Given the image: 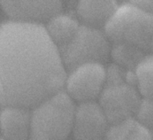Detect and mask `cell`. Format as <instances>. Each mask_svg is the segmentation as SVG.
<instances>
[{"mask_svg":"<svg viewBox=\"0 0 153 140\" xmlns=\"http://www.w3.org/2000/svg\"><path fill=\"white\" fill-rule=\"evenodd\" d=\"M67 70L43 22L0 24V105L33 108L64 89Z\"/></svg>","mask_w":153,"mask_h":140,"instance_id":"1","label":"cell"},{"mask_svg":"<svg viewBox=\"0 0 153 140\" xmlns=\"http://www.w3.org/2000/svg\"><path fill=\"white\" fill-rule=\"evenodd\" d=\"M75 102L59 90L30 109L31 139H65L72 133Z\"/></svg>","mask_w":153,"mask_h":140,"instance_id":"2","label":"cell"},{"mask_svg":"<svg viewBox=\"0 0 153 140\" xmlns=\"http://www.w3.org/2000/svg\"><path fill=\"white\" fill-rule=\"evenodd\" d=\"M102 29L111 43L128 44L150 52L153 40V14L129 2L122 3Z\"/></svg>","mask_w":153,"mask_h":140,"instance_id":"3","label":"cell"},{"mask_svg":"<svg viewBox=\"0 0 153 140\" xmlns=\"http://www.w3.org/2000/svg\"><path fill=\"white\" fill-rule=\"evenodd\" d=\"M110 49L111 42L102 29L82 23L73 39L59 48L67 71L84 63L106 64L110 60Z\"/></svg>","mask_w":153,"mask_h":140,"instance_id":"4","label":"cell"},{"mask_svg":"<svg viewBox=\"0 0 153 140\" xmlns=\"http://www.w3.org/2000/svg\"><path fill=\"white\" fill-rule=\"evenodd\" d=\"M106 66L100 63H84L67 71L65 91L77 103L96 101L106 86Z\"/></svg>","mask_w":153,"mask_h":140,"instance_id":"5","label":"cell"},{"mask_svg":"<svg viewBox=\"0 0 153 140\" xmlns=\"http://www.w3.org/2000/svg\"><path fill=\"white\" fill-rule=\"evenodd\" d=\"M141 98L135 86L124 82L106 85L97 101L111 124L134 117Z\"/></svg>","mask_w":153,"mask_h":140,"instance_id":"6","label":"cell"},{"mask_svg":"<svg viewBox=\"0 0 153 140\" xmlns=\"http://www.w3.org/2000/svg\"><path fill=\"white\" fill-rule=\"evenodd\" d=\"M109 122L99 102L88 101L76 105L71 135L75 139H105Z\"/></svg>","mask_w":153,"mask_h":140,"instance_id":"7","label":"cell"},{"mask_svg":"<svg viewBox=\"0 0 153 140\" xmlns=\"http://www.w3.org/2000/svg\"><path fill=\"white\" fill-rule=\"evenodd\" d=\"M64 0H0V8L11 20L45 22L62 12Z\"/></svg>","mask_w":153,"mask_h":140,"instance_id":"8","label":"cell"},{"mask_svg":"<svg viewBox=\"0 0 153 140\" xmlns=\"http://www.w3.org/2000/svg\"><path fill=\"white\" fill-rule=\"evenodd\" d=\"M0 135L5 139L22 140L30 136V109L19 105L2 106Z\"/></svg>","mask_w":153,"mask_h":140,"instance_id":"9","label":"cell"},{"mask_svg":"<svg viewBox=\"0 0 153 140\" xmlns=\"http://www.w3.org/2000/svg\"><path fill=\"white\" fill-rule=\"evenodd\" d=\"M118 4L117 0H77L76 14L82 24L103 29Z\"/></svg>","mask_w":153,"mask_h":140,"instance_id":"10","label":"cell"},{"mask_svg":"<svg viewBox=\"0 0 153 140\" xmlns=\"http://www.w3.org/2000/svg\"><path fill=\"white\" fill-rule=\"evenodd\" d=\"M44 23L48 36L58 48L65 46L73 39L81 25L76 18L61 12L52 15Z\"/></svg>","mask_w":153,"mask_h":140,"instance_id":"11","label":"cell"},{"mask_svg":"<svg viewBox=\"0 0 153 140\" xmlns=\"http://www.w3.org/2000/svg\"><path fill=\"white\" fill-rule=\"evenodd\" d=\"M107 139H152V130L138 122L134 117L111 123L108 129Z\"/></svg>","mask_w":153,"mask_h":140,"instance_id":"12","label":"cell"},{"mask_svg":"<svg viewBox=\"0 0 153 140\" xmlns=\"http://www.w3.org/2000/svg\"><path fill=\"white\" fill-rule=\"evenodd\" d=\"M147 53L148 51L132 45L111 43L110 60L126 70H134Z\"/></svg>","mask_w":153,"mask_h":140,"instance_id":"13","label":"cell"},{"mask_svg":"<svg viewBox=\"0 0 153 140\" xmlns=\"http://www.w3.org/2000/svg\"><path fill=\"white\" fill-rule=\"evenodd\" d=\"M135 86L143 97L153 98V51L148 52L134 69Z\"/></svg>","mask_w":153,"mask_h":140,"instance_id":"14","label":"cell"},{"mask_svg":"<svg viewBox=\"0 0 153 140\" xmlns=\"http://www.w3.org/2000/svg\"><path fill=\"white\" fill-rule=\"evenodd\" d=\"M134 117L142 125L152 130L153 128V98L142 97Z\"/></svg>","mask_w":153,"mask_h":140,"instance_id":"15","label":"cell"},{"mask_svg":"<svg viewBox=\"0 0 153 140\" xmlns=\"http://www.w3.org/2000/svg\"><path fill=\"white\" fill-rule=\"evenodd\" d=\"M127 71L128 70L112 62V63L106 67V85H114L126 82Z\"/></svg>","mask_w":153,"mask_h":140,"instance_id":"16","label":"cell"},{"mask_svg":"<svg viewBox=\"0 0 153 140\" xmlns=\"http://www.w3.org/2000/svg\"><path fill=\"white\" fill-rule=\"evenodd\" d=\"M128 2L141 10L153 14V0H128Z\"/></svg>","mask_w":153,"mask_h":140,"instance_id":"17","label":"cell"},{"mask_svg":"<svg viewBox=\"0 0 153 140\" xmlns=\"http://www.w3.org/2000/svg\"><path fill=\"white\" fill-rule=\"evenodd\" d=\"M151 51H153V40H152V47H151Z\"/></svg>","mask_w":153,"mask_h":140,"instance_id":"18","label":"cell"},{"mask_svg":"<svg viewBox=\"0 0 153 140\" xmlns=\"http://www.w3.org/2000/svg\"><path fill=\"white\" fill-rule=\"evenodd\" d=\"M152 130V139H153V128L151 130Z\"/></svg>","mask_w":153,"mask_h":140,"instance_id":"19","label":"cell"},{"mask_svg":"<svg viewBox=\"0 0 153 140\" xmlns=\"http://www.w3.org/2000/svg\"><path fill=\"white\" fill-rule=\"evenodd\" d=\"M1 110H2V105H0V113H1Z\"/></svg>","mask_w":153,"mask_h":140,"instance_id":"20","label":"cell"}]
</instances>
